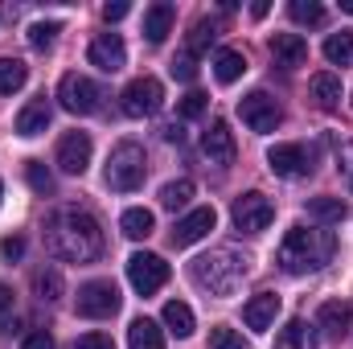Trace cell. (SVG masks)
Wrapping results in <instances>:
<instances>
[{
  "label": "cell",
  "instance_id": "cell-1",
  "mask_svg": "<svg viewBox=\"0 0 353 349\" xmlns=\"http://www.w3.org/2000/svg\"><path fill=\"white\" fill-rule=\"evenodd\" d=\"M46 247L66 263H94L103 255V230L87 210L62 206L46 218Z\"/></svg>",
  "mask_w": 353,
  "mask_h": 349
},
{
  "label": "cell",
  "instance_id": "cell-2",
  "mask_svg": "<svg viewBox=\"0 0 353 349\" xmlns=\"http://www.w3.org/2000/svg\"><path fill=\"white\" fill-rule=\"evenodd\" d=\"M337 255V235L329 226H292L279 243V267L288 275H308L321 271Z\"/></svg>",
  "mask_w": 353,
  "mask_h": 349
},
{
  "label": "cell",
  "instance_id": "cell-3",
  "mask_svg": "<svg viewBox=\"0 0 353 349\" xmlns=\"http://www.w3.org/2000/svg\"><path fill=\"white\" fill-rule=\"evenodd\" d=\"M189 275L197 288H205L210 296H234L239 283L251 275V255H239L230 247L222 251H210V255H197L189 263Z\"/></svg>",
  "mask_w": 353,
  "mask_h": 349
},
{
  "label": "cell",
  "instance_id": "cell-4",
  "mask_svg": "<svg viewBox=\"0 0 353 349\" xmlns=\"http://www.w3.org/2000/svg\"><path fill=\"white\" fill-rule=\"evenodd\" d=\"M103 177H107V185H111L115 193H132V189H140L144 177H148V157H144V148H140L136 140L115 144L111 157H107V173Z\"/></svg>",
  "mask_w": 353,
  "mask_h": 349
},
{
  "label": "cell",
  "instance_id": "cell-5",
  "mask_svg": "<svg viewBox=\"0 0 353 349\" xmlns=\"http://www.w3.org/2000/svg\"><path fill=\"white\" fill-rule=\"evenodd\" d=\"M230 218H234V230L239 235H263L267 226L275 222V206H271V197H263L259 189H251V193L234 197Z\"/></svg>",
  "mask_w": 353,
  "mask_h": 349
},
{
  "label": "cell",
  "instance_id": "cell-6",
  "mask_svg": "<svg viewBox=\"0 0 353 349\" xmlns=\"http://www.w3.org/2000/svg\"><path fill=\"white\" fill-rule=\"evenodd\" d=\"M79 317H87V321H107V317H115L119 312V304H123V296H119V288L111 283V279H90L79 288Z\"/></svg>",
  "mask_w": 353,
  "mask_h": 349
},
{
  "label": "cell",
  "instance_id": "cell-7",
  "mask_svg": "<svg viewBox=\"0 0 353 349\" xmlns=\"http://www.w3.org/2000/svg\"><path fill=\"white\" fill-rule=\"evenodd\" d=\"M119 107H123V115H132V119H148V115H157L161 107H165V87H161V79H132L123 94H119Z\"/></svg>",
  "mask_w": 353,
  "mask_h": 349
},
{
  "label": "cell",
  "instance_id": "cell-8",
  "mask_svg": "<svg viewBox=\"0 0 353 349\" xmlns=\"http://www.w3.org/2000/svg\"><path fill=\"white\" fill-rule=\"evenodd\" d=\"M128 283L140 296H152V292H161L169 283V263L161 259V255H152V251H136L128 259Z\"/></svg>",
  "mask_w": 353,
  "mask_h": 349
},
{
  "label": "cell",
  "instance_id": "cell-9",
  "mask_svg": "<svg viewBox=\"0 0 353 349\" xmlns=\"http://www.w3.org/2000/svg\"><path fill=\"white\" fill-rule=\"evenodd\" d=\"M99 99H103V90L94 87L87 74H62V83H58V103H62L70 115H90V111H99Z\"/></svg>",
  "mask_w": 353,
  "mask_h": 349
},
{
  "label": "cell",
  "instance_id": "cell-10",
  "mask_svg": "<svg viewBox=\"0 0 353 349\" xmlns=\"http://www.w3.org/2000/svg\"><path fill=\"white\" fill-rule=\"evenodd\" d=\"M239 115H243V123L251 128V132H275L279 128V119H283V111H279V103L267 94V90H251V94H243V103H239Z\"/></svg>",
  "mask_w": 353,
  "mask_h": 349
},
{
  "label": "cell",
  "instance_id": "cell-11",
  "mask_svg": "<svg viewBox=\"0 0 353 349\" xmlns=\"http://www.w3.org/2000/svg\"><path fill=\"white\" fill-rule=\"evenodd\" d=\"M87 58H90V66H99L103 74H115V70L128 66V46H123L119 33H99V37L90 41Z\"/></svg>",
  "mask_w": 353,
  "mask_h": 349
},
{
  "label": "cell",
  "instance_id": "cell-12",
  "mask_svg": "<svg viewBox=\"0 0 353 349\" xmlns=\"http://www.w3.org/2000/svg\"><path fill=\"white\" fill-rule=\"evenodd\" d=\"M201 152L210 157V165H234V157H239V144H234V132H230V123L226 119H214L210 123V132L201 136Z\"/></svg>",
  "mask_w": 353,
  "mask_h": 349
},
{
  "label": "cell",
  "instance_id": "cell-13",
  "mask_svg": "<svg viewBox=\"0 0 353 349\" xmlns=\"http://www.w3.org/2000/svg\"><path fill=\"white\" fill-rule=\"evenodd\" d=\"M90 165V136L87 132H66L58 140V169L70 177H83Z\"/></svg>",
  "mask_w": 353,
  "mask_h": 349
},
{
  "label": "cell",
  "instance_id": "cell-14",
  "mask_svg": "<svg viewBox=\"0 0 353 349\" xmlns=\"http://www.w3.org/2000/svg\"><path fill=\"white\" fill-rule=\"evenodd\" d=\"M214 222H218L214 206H197V210H189V214L173 226V247H193V243H201V239L214 230Z\"/></svg>",
  "mask_w": 353,
  "mask_h": 349
},
{
  "label": "cell",
  "instance_id": "cell-15",
  "mask_svg": "<svg viewBox=\"0 0 353 349\" xmlns=\"http://www.w3.org/2000/svg\"><path fill=\"white\" fill-rule=\"evenodd\" d=\"M267 165H271V173H275V177H304V173H312V157H308V148H304V144H275V148L267 152Z\"/></svg>",
  "mask_w": 353,
  "mask_h": 349
},
{
  "label": "cell",
  "instance_id": "cell-16",
  "mask_svg": "<svg viewBox=\"0 0 353 349\" xmlns=\"http://www.w3.org/2000/svg\"><path fill=\"white\" fill-rule=\"evenodd\" d=\"M353 325V308L345 300H325L321 304V312H316V329L329 337V341H341L345 333H350Z\"/></svg>",
  "mask_w": 353,
  "mask_h": 349
},
{
  "label": "cell",
  "instance_id": "cell-17",
  "mask_svg": "<svg viewBox=\"0 0 353 349\" xmlns=\"http://www.w3.org/2000/svg\"><path fill=\"white\" fill-rule=\"evenodd\" d=\"M50 119H54V107H50L46 94H37V99H29V103L21 107V115H17V136L33 140V136H41V132L50 128Z\"/></svg>",
  "mask_w": 353,
  "mask_h": 349
},
{
  "label": "cell",
  "instance_id": "cell-18",
  "mask_svg": "<svg viewBox=\"0 0 353 349\" xmlns=\"http://www.w3.org/2000/svg\"><path fill=\"white\" fill-rule=\"evenodd\" d=\"M275 317H279V296H275V292H259V296H251V300L243 304V321H247V329H255V333H267V329L275 325Z\"/></svg>",
  "mask_w": 353,
  "mask_h": 349
},
{
  "label": "cell",
  "instance_id": "cell-19",
  "mask_svg": "<svg viewBox=\"0 0 353 349\" xmlns=\"http://www.w3.org/2000/svg\"><path fill=\"white\" fill-rule=\"evenodd\" d=\"M271 58H275V66L296 70V66L308 62V41H304L300 33H275V37H271Z\"/></svg>",
  "mask_w": 353,
  "mask_h": 349
},
{
  "label": "cell",
  "instance_id": "cell-20",
  "mask_svg": "<svg viewBox=\"0 0 353 349\" xmlns=\"http://www.w3.org/2000/svg\"><path fill=\"white\" fill-rule=\"evenodd\" d=\"M173 21H176V8L169 0H157V4L144 12V37H148L152 46H161V41L173 33Z\"/></svg>",
  "mask_w": 353,
  "mask_h": 349
},
{
  "label": "cell",
  "instance_id": "cell-21",
  "mask_svg": "<svg viewBox=\"0 0 353 349\" xmlns=\"http://www.w3.org/2000/svg\"><path fill=\"white\" fill-rule=\"evenodd\" d=\"M128 346L132 349H165V329L148 317H136L128 325Z\"/></svg>",
  "mask_w": 353,
  "mask_h": 349
},
{
  "label": "cell",
  "instance_id": "cell-22",
  "mask_svg": "<svg viewBox=\"0 0 353 349\" xmlns=\"http://www.w3.org/2000/svg\"><path fill=\"white\" fill-rule=\"evenodd\" d=\"M308 87H312V99H316L321 111H337V107H341V79H337V74L321 70V74H312Z\"/></svg>",
  "mask_w": 353,
  "mask_h": 349
},
{
  "label": "cell",
  "instance_id": "cell-23",
  "mask_svg": "<svg viewBox=\"0 0 353 349\" xmlns=\"http://www.w3.org/2000/svg\"><path fill=\"white\" fill-rule=\"evenodd\" d=\"M243 74H247V58H243L239 50H218V54H214V79H218L222 87L239 83Z\"/></svg>",
  "mask_w": 353,
  "mask_h": 349
},
{
  "label": "cell",
  "instance_id": "cell-24",
  "mask_svg": "<svg viewBox=\"0 0 353 349\" xmlns=\"http://www.w3.org/2000/svg\"><path fill=\"white\" fill-rule=\"evenodd\" d=\"M119 230H123L128 239H148V235L157 230V218H152V210H144V206H132V210H123V218H119Z\"/></svg>",
  "mask_w": 353,
  "mask_h": 349
},
{
  "label": "cell",
  "instance_id": "cell-25",
  "mask_svg": "<svg viewBox=\"0 0 353 349\" xmlns=\"http://www.w3.org/2000/svg\"><path fill=\"white\" fill-rule=\"evenodd\" d=\"M193 181L189 177H181V181H169L165 189H161V210H169V214H176V210H185L189 201H193Z\"/></svg>",
  "mask_w": 353,
  "mask_h": 349
},
{
  "label": "cell",
  "instance_id": "cell-26",
  "mask_svg": "<svg viewBox=\"0 0 353 349\" xmlns=\"http://www.w3.org/2000/svg\"><path fill=\"white\" fill-rule=\"evenodd\" d=\"M316 337H312V325L308 321H288V329L275 337V349H312Z\"/></svg>",
  "mask_w": 353,
  "mask_h": 349
},
{
  "label": "cell",
  "instance_id": "cell-27",
  "mask_svg": "<svg viewBox=\"0 0 353 349\" xmlns=\"http://www.w3.org/2000/svg\"><path fill=\"white\" fill-rule=\"evenodd\" d=\"M308 218L321 222V226H333V222L345 218V201L341 197H312L308 201Z\"/></svg>",
  "mask_w": 353,
  "mask_h": 349
},
{
  "label": "cell",
  "instance_id": "cell-28",
  "mask_svg": "<svg viewBox=\"0 0 353 349\" xmlns=\"http://www.w3.org/2000/svg\"><path fill=\"white\" fill-rule=\"evenodd\" d=\"M161 317H165L169 333H176V337H189V333H193V325H197V321H193V308H189V304H181V300H169Z\"/></svg>",
  "mask_w": 353,
  "mask_h": 349
},
{
  "label": "cell",
  "instance_id": "cell-29",
  "mask_svg": "<svg viewBox=\"0 0 353 349\" xmlns=\"http://www.w3.org/2000/svg\"><path fill=\"white\" fill-rule=\"evenodd\" d=\"M33 292H37L41 300H62V292H66L62 271H58V267H41V271H33Z\"/></svg>",
  "mask_w": 353,
  "mask_h": 349
},
{
  "label": "cell",
  "instance_id": "cell-30",
  "mask_svg": "<svg viewBox=\"0 0 353 349\" xmlns=\"http://www.w3.org/2000/svg\"><path fill=\"white\" fill-rule=\"evenodd\" d=\"M325 58H329L333 66H353V33L350 29L329 33V41H325Z\"/></svg>",
  "mask_w": 353,
  "mask_h": 349
},
{
  "label": "cell",
  "instance_id": "cell-31",
  "mask_svg": "<svg viewBox=\"0 0 353 349\" xmlns=\"http://www.w3.org/2000/svg\"><path fill=\"white\" fill-rule=\"evenodd\" d=\"M29 79V66L21 58H0V94H12V90L25 87Z\"/></svg>",
  "mask_w": 353,
  "mask_h": 349
},
{
  "label": "cell",
  "instance_id": "cell-32",
  "mask_svg": "<svg viewBox=\"0 0 353 349\" xmlns=\"http://www.w3.org/2000/svg\"><path fill=\"white\" fill-rule=\"evenodd\" d=\"M288 12L296 25H325V4H316V0H292Z\"/></svg>",
  "mask_w": 353,
  "mask_h": 349
},
{
  "label": "cell",
  "instance_id": "cell-33",
  "mask_svg": "<svg viewBox=\"0 0 353 349\" xmlns=\"http://www.w3.org/2000/svg\"><path fill=\"white\" fill-rule=\"evenodd\" d=\"M214 37H218V33H214V21H197V25L189 29V46H185V54H193V58L205 54V50L214 46Z\"/></svg>",
  "mask_w": 353,
  "mask_h": 349
},
{
  "label": "cell",
  "instance_id": "cell-34",
  "mask_svg": "<svg viewBox=\"0 0 353 349\" xmlns=\"http://www.w3.org/2000/svg\"><path fill=\"white\" fill-rule=\"evenodd\" d=\"M58 33H62L58 21H37V25H29V46H33V50H50Z\"/></svg>",
  "mask_w": 353,
  "mask_h": 349
},
{
  "label": "cell",
  "instance_id": "cell-35",
  "mask_svg": "<svg viewBox=\"0 0 353 349\" xmlns=\"http://www.w3.org/2000/svg\"><path fill=\"white\" fill-rule=\"evenodd\" d=\"M25 177H29L33 193H46V197L54 193V173H50V169H46L41 161H29V165H25Z\"/></svg>",
  "mask_w": 353,
  "mask_h": 349
},
{
  "label": "cell",
  "instance_id": "cell-36",
  "mask_svg": "<svg viewBox=\"0 0 353 349\" xmlns=\"http://www.w3.org/2000/svg\"><path fill=\"white\" fill-rule=\"evenodd\" d=\"M210 349H251V341H243V333L218 325V329H210Z\"/></svg>",
  "mask_w": 353,
  "mask_h": 349
},
{
  "label": "cell",
  "instance_id": "cell-37",
  "mask_svg": "<svg viewBox=\"0 0 353 349\" xmlns=\"http://www.w3.org/2000/svg\"><path fill=\"white\" fill-rule=\"evenodd\" d=\"M205 107H210V99L201 94V90H189L181 103H176V111H181V119H197V115H205Z\"/></svg>",
  "mask_w": 353,
  "mask_h": 349
},
{
  "label": "cell",
  "instance_id": "cell-38",
  "mask_svg": "<svg viewBox=\"0 0 353 349\" xmlns=\"http://www.w3.org/2000/svg\"><path fill=\"white\" fill-rule=\"evenodd\" d=\"M173 79H181V83H193L197 79V62H193V54H181V58H173Z\"/></svg>",
  "mask_w": 353,
  "mask_h": 349
},
{
  "label": "cell",
  "instance_id": "cell-39",
  "mask_svg": "<svg viewBox=\"0 0 353 349\" xmlns=\"http://www.w3.org/2000/svg\"><path fill=\"white\" fill-rule=\"evenodd\" d=\"M12 296H17V292H12L8 283H0V329H4V325H8V317H12V304H17Z\"/></svg>",
  "mask_w": 353,
  "mask_h": 349
},
{
  "label": "cell",
  "instance_id": "cell-40",
  "mask_svg": "<svg viewBox=\"0 0 353 349\" xmlns=\"http://www.w3.org/2000/svg\"><path fill=\"white\" fill-rule=\"evenodd\" d=\"M74 349H115V341H111L107 333H87V337H79Z\"/></svg>",
  "mask_w": 353,
  "mask_h": 349
},
{
  "label": "cell",
  "instance_id": "cell-41",
  "mask_svg": "<svg viewBox=\"0 0 353 349\" xmlns=\"http://www.w3.org/2000/svg\"><path fill=\"white\" fill-rule=\"evenodd\" d=\"M0 255H4L8 263L21 259V255H25V239H17V235H12V239H4V243H0Z\"/></svg>",
  "mask_w": 353,
  "mask_h": 349
},
{
  "label": "cell",
  "instance_id": "cell-42",
  "mask_svg": "<svg viewBox=\"0 0 353 349\" xmlns=\"http://www.w3.org/2000/svg\"><path fill=\"white\" fill-rule=\"evenodd\" d=\"M21 349H54V337H50L46 329H37V333H29V337L21 341Z\"/></svg>",
  "mask_w": 353,
  "mask_h": 349
},
{
  "label": "cell",
  "instance_id": "cell-43",
  "mask_svg": "<svg viewBox=\"0 0 353 349\" xmlns=\"http://www.w3.org/2000/svg\"><path fill=\"white\" fill-rule=\"evenodd\" d=\"M132 12V4H123V0H115V4H103V21L111 25V21H123Z\"/></svg>",
  "mask_w": 353,
  "mask_h": 349
},
{
  "label": "cell",
  "instance_id": "cell-44",
  "mask_svg": "<svg viewBox=\"0 0 353 349\" xmlns=\"http://www.w3.org/2000/svg\"><path fill=\"white\" fill-rule=\"evenodd\" d=\"M165 140L169 144H185V128L181 123H165Z\"/></svg>",
  "mask_w": 353,
  "mask_h": 349
},
{
  "label": "cell",
  "instance_id": "cell-45",
  "mask_svg": "<svg viewBox=\"0 0 353 349\" xmlns=\"http://www.w3.org/2000/svg\"><path fill=\"white\" fill-rule=\"evenodd\" d=\"M341 8H345V12H353V0H341Z\"/></svg>",
  "mask_w": 353,
  "mask_h": 349
},
{
  "label": "cell",
  "instance_id": "cell-46",
  "mask_svg": "<svg viewBox=\"0 0 353 349\" xmlns=\"http://www.w3.org/2000/svg\"><path fill=\"white\" fill-rule=\"evenodd\" d=\"M0 201H4V181H0Z\"/></svg>",
  "mask_w": 353,
  "mask_h": 349
},
{
  "label": "cell",
  "instance_id": "cell-47",
  "mask_svg": "<svg viewBox=\"0 0 353 349\" xmlns=\"http://www.w3.org/2000/svg\"><path fill=\"white\" fill-rule=\"evenodd\" d=\"M350 99H353V94H350Z\"/></svg>",
  "mask_w": 353,
  "mask_h": 349
}]
</instances>
